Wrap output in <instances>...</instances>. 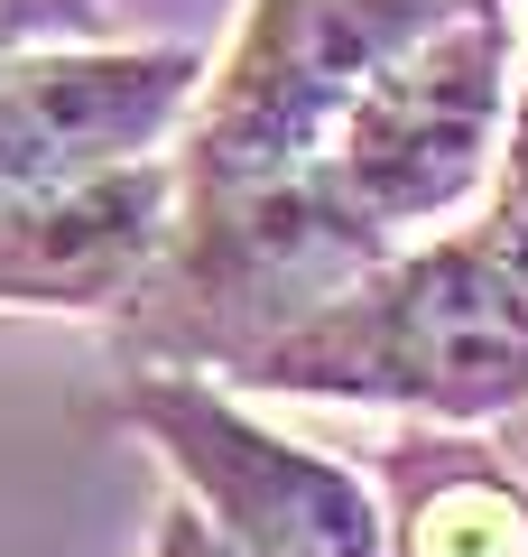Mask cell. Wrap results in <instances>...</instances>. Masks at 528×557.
<instances>
[{
  "label": "cell",
  "instance_id": "cell-9",
  "mask_svg": "<svg viewBox=\"0 0 528 557\" xmlns=\"http://www.w3.org/2000/svg\"><path fill=\"white\" fill-rule=\"evenodd\" d=\"M112 10L102 0H0V65L38 57V47H102Z\"/></svg>",
  "mask_w": 528,
  "mask_h": 557
},
{
  "label": "cell",
  "instance_id": "cell-10",
  "mask_svg": "<svg viewBox=\"0 0 528 557\" xmlns=\"http://www.w3.org/2000/svg\"><path fill=\"white\" fill-rule=\"evenodd\" d=\"M491 205L528 233V28H519V75H510V121H501V168H491Z\"/></svg>",
  "mask_w": 528,
  "mask_h": 557
},
{
  "label": "cell",
  "instance_id": "cell-11",
  "mask_svg": "<svg viewBox=\"0 0 528 557\" xmlns=\"http://www.w3.org/2000/svg\"><path fill=\"white\" fill-rule=\"evenodd\" d=\"M149 557H232V548L204 530V511H167V520H158V548H149Z\"/></svg>",
  "mask_w": 528,
  "mask_h": 557
},
{
  "label": "cell",
  "instance_id": "cell-12",
  "mask_svg": "<svg viewBox=\"0 0 528 557\" xmlns=\"http://www.w3.org/2000/svg\"><path fill=\"white\" fill-rule=\"evenodd\" d=\"M491 446H501V456H510V474L528 483V409H519V418H501V437H491Z\"/></svg>",
  "mask_w": 528,
  "mask_h": 557
},
{
  "label": "cell",
  "instance_id": "cell-8",
  "mask_svg": "<svg viewBox=\"0 0 528 557\" xmlns=\"http://www.w3.org/2000/svg\"><path fill=\"white\" fill-rule=\"evenodd\" d=\"M390 557H528V483L464 428H408L372 456Z\"/></svg>",
  "mask_w": 528,
  "mask_h": 557
},
{
  "label": "cell",
  "instance_id": "cell-4",
  "mask_svg": "<svg viewBox=\"0 0 528 557\" xmlns=\"http://www.w3.org/2000/svg\"><path fill=\"white\" fill-rule=\"evenodd\" d=\"M454 10L464 0H251L223 65H204L186 149L167 168L176 177H306V168H325L352 94Z\"/></svg>",
  "mask_w": 528,
  "mask_h": 557
},
{
  "label": "cell",
  "instance_id": "cell-2",
  "mask_svg": "<svg viewBox=\"0 0 528 557\" xmlns=\"http://www.w3.org/2000/svg\"><path fill=\"white\" fill-rule=\"evenodd\" d=\"M390 242L343 205L334 168L306 177H176V214L139 288L112 307L139 372L241 381L278 335L334 307Z\"/></svg>",
  "mask_w": 528,
  "mask_h": 557
},
{
  "label": "cell",
  "instance_id": "cell-7",
  "mask_svg": "<svg viewBox=\"0 0 528 557\" xmlns=\"http://www.w3.org/2000/svg\"><path fill=\"white\" fill-rule=\"evenodd\" d=\"M176 214V168L139 159L84 186H28L0 196V307L47 317H112L158 260Z\"/></svg>",
  "mask_w": 528,
  "mask_h": 557
},
{
  "label": "cell",
  "instance_id": "cell-3",
  "mask_svg": "<svg viewBox=\"0 0 528 557\" xmlns=\"http://www.w3.org/2000/svg\"><path fill=\"white\" fill-rule=\"evenodd\" d=\"M510 75H519V10L510 0H464L454 20H436L417 47H399L352 94L325 168L343 186V205L390 251L417 223H445L482 196V177L501 168Z\"/></svg>",
  "mask_w": 528,
  "mask_h": 557
},
{
  "label": "cell",
  "instance_id": "cell-5",
  "mask_svg": "<svg viewBox=\"0 0 528 557\" xmlns=\"http://www.w3.org/2000/svg\"><path fill=\"white\" fill-rule=\"evenodd\" d=\"M112 418L139 428L176 465V483L196 493L204 530L232 557H390L372 483L352 474V465L315 456V446L278 437V428H260L204 372L121 381Z\"/></svg>",
  "mask_w": 528,
  "mask_h": 557
},
{
  "label": "cell",
  "instance_id": "cell-1",
  "mask_svg": "<svg viewBox=\"0 0 528 557\" xmlns=\"http://www.w3.org/2000/svg\"><path fill=\"white\" fill-rule=\"evenodd\" d=\"M251 391L408 409L427 428H501L528 409V233L491 205L436 242H399L334 307L251 362Z\"/></svg>",
  "mask_w": 528,
  "mask_h": 557
},
{
  "label": "cell",
  "instance_id": "cell-6",
  "mask_svg": "<svg viewBox=\"0 0 528 557\" xmlns=\"http://www.w3.org/2000/svg\"><path fill=\"white\" fill-rule=\"evenodd\" d=\"M204 94L186 47H38L0 65V196L167 159Z\"/></svg>",
  "mask_w": 528,
  "mask_h": 557
}]
</instances>
